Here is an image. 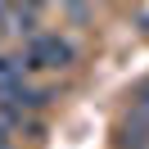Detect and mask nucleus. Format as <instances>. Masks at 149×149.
<instances>
[{"instance_id": "nucleus-2", "label": "nucleus", "mask_w": 149, "mask_h": 149, "mask_svg": "<svg viewBox=\"0 0 149 149\" xmlns=\"http://www.w3.org/2000/svg\"><path fill=\"white\" fill-rule=\"evenodd\" d=\"M118 149H149V122L131 113L127 122H118V136H113Z\"/></svg>"}, {"instance_id": "nucleus-1", "label": "nucleus", "mask_w": 149, "mask_h": 149, "mask_svg": "<svg viewBox=\"0 0 149 149\" xmlns=\"http://www.w3.org/2000/svg\"><path fill=\"white\" fill-rule=\"evenodd\" d=\"M72 63H77V45L68 36H59V32H32L23 54H18L23 72H63Z\"/></svg>"}, {"instance_id": "nucleus-4", "label": "nucleus", "mask_w": 149, "mask_h": 149, "mask_svg": "<svg viewBox=\"0 0 149 149\" xmlns=\"http://www.w3.org/2000/svg\"><path fill=\"white\" fill-rule=\"evenodd\" d=\"M9 5H14V9H27V14H41V9H45V0H9Z\"/></svg>"}, {"instance_id": "nucleus-5", "label": "nucleus", "mask_w": 149, "mask_h": 149, "mask_svg": "<svg viewBox=\"0 0 149 149\" xmlns=\"http://www.w3.org/2000/svg\"><path fill=\"white\" fill-rule=\"evenodd\" d=\"M9 72H18V59H9V54H0V77H9Z\"/></svg>"}, {"instance_id": "nucleus-6", "label": "nucleus", "mask_w": 149, "mask_h": 149, "mask_svg": "<svg viewBox=\"0 0 149 149\" xmlns=\"http://www.w3.org/2000/svg\"><path fill=\"white\" fill-rule=\"evenodd\" d=\"M0 149H9V127L0 122Z\"/></svg>"}, {"instance_id": "nucleus-3", "label": "nucleus", "mask_w": 149, "mask_h": 149, "mask_svg": "<svg viewBox=\"0 0 149 149\" xmlns=\"http://www.w3.org/2000/svg\"><path fill=\"white\" fill-rule=\"evenodd\" d=\"M131 113H136V118H145V122H149V81H140L136 91H131Z\"/></svg>"}]
</instances>
